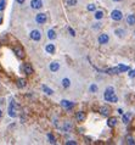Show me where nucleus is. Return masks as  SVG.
<instances>
[{"label":"nucleus","instance_id":"nucleus-23","mask_svg":"<svg viewBox=\"0 0 135 145\" xmlns=\"http://www.w3.org/2000/svg\"><path fill=\"white\" fill-rule=\"evenodd\" d=\"M48 37H49V39H55V38H56L55 31H54V29H50V31L48 32Z\"/></svg>","mask_w":135,"mask_h":145},{"label":"nucleus","instance_id":"nucleus-36","mask_svg":"<svg viewBox=\"0 0 135 145\" xmlns=\"http://www.w3.org/2000/svg\"><path fill=\"white\" fill-rule=\"evenodd\" d=\"M118 112H119L121 115H123V110H122V109H119V110H118Z\"/></svg>","mask_w":135,"mask_h":145},{"label":"nucleus","instance_id":"nucleus-11","mask_svg":"<svg viewBox=\"0 0 135 145\" xmlns=\"http://www.w3.org/2000/svg\"><path fill=\"white\" fill-rule=\"evenodd\" d=\"M59 68H60V64L59 62H51L50 64V71L51 72H56V71H59Z\"/></svg>","mask_w":135,"mask_h":145},{"label":"nucleus","instance_id":"nucleus-31","mask_svg":"<svg viewBox=\"0 0 135 145\" xmlns=\"http://www.w3.org/2000/svg\"><path fill=\"white\" fill-rule=\"evenodd\" d=\"M127 142H128V144H132V145H134V144H135L134 139H133L132 137H128V138H127Z\"/></svg>","mask_w":135,"mask_h":145},{"label":"nucleus","instance_id":"nucleus-22","mask_svg":"<svg viewBox=\"0 0 135 145\" xmlns=\"http://www.w3.org/2000/svg\"><path fill=\"white\" fill-rule=\"evenodd\" d=\"M118 68H119V72H125V71H129V67L125 66V65H118Z\"/></svg>","mask_w":135,"mask_h":145},{"label":"nucleus","instance_id":"nucleus-21","mask_svg":"<svg viewBox=\"0 0 135 145\" xmlns=\"http://www.w3.org/2000/svg\"><path fill=\"white\" fill-rule=\"evenodd\" d=\"M62 85H63V88H68L71 85V80L68 78H63L62 79Z\"/></svg>","mask_w":135,"mask_h":145},{"label":"nucleus","instance_id":"nucleus-39","mask_svg":"<svg viewBox=\"0 0 135 145\" xmlns=\"http://www.w3.org/2000/svg\"><path fill=\"white\" fill-rule=\"evenodd\" d=\"M1 116H2V112H1V110H0V118H1Z\"/></svg>","mask_w":135,"mask_h":145},{"label":"nucleus","instance_id":"nucleus-35","mask_svg":"<svg viewBox=\"0 0 135 145\" xmlns=\"http://www.w3.org/2000/svg\"><path fill=\"white\" fill-rule=\"evenodd\" d=\"M4 5H5V0H1V1H0V10L4 9Z\"/></svg>","mask_w":135,"mask_h":145},{"label":"nucleus","instance_id":"nucleus-25","mask_svg":"<svg viewBox=\"0 0 135 145\" xmlns=\"http://www.w3.org/2000/svg\"><path fill=\"white\" fill-rule=\"evenodd\" d=\"M130 119V113H125L123 115V123H128Z\"/></svg>","mask_w":135,"mask_h":145},{"label":"nucleus","instance_id":"nucleus-9","mask_svg":"<svg viewBox=\"0 0 135 145\" xmlns=\"http://www.w3.org/2000/svg\"><path fill=\"white\" fill-rule=\"evenodd\" d=\"M61 106L65 107V109H67V110H71L74 106V103H71V101H68V100H62V101H61Z\"/></svg>","mask_w":135,"mask_h":145},{"label":"nucleus","instance_id":"nucleus-16","mask_svg":"<svg viewBox=\"0 0 135 145\" xmlns=\"http://www.w3.org/2000/svg\"><path fill=\"white\" fill-rule=\"evenodd\" d=\"M26 84H27V82H26L25 78H20V79H17V87H18V88H25Z\"/></svg>","mask_w":135,"mask_h":145},{"label":"nucleus","instance_id":"nucleus-27","mask_svg":"<svg viewBox=\"0 0 135 145\" xmlns=\"http://www.w3.org/2000/svg\"><path fill=\"white\" fill-rule=\"evenodd\" d=\"M89 90H90V93H96L98 92V85L96 84H91L90 88H89Z\"/></svg>","mask_w":135,"mask_h":145},{"label":"nucleus","instance_id":"nucleus-13","mask_svg":"<svg viewBox=\"0 0 135 145\" xmlns=\"http://www.w3.org/2000/svg\"><path fill=\"white\" fill-rule=\"evenodd\" d=\"M84 118H85V115H84V112H83V111H79V112H77V115H75V119H77L78 122H82V121H84Z\"/></svg>","mask_w":135,"mask_h":145},{"label":"nucleus","instance_id":"nucleus-17","mask_svg":"<svg viewBox=\"0 0 135 145\" xmlns=\"http://www.w3.org/2000/svg\"><path fill=\"white\" fill-rule=\"evenodd\" d=\"M116 123H117V118H116V117H111V118H108V121H107L108 127H114Z\"/></svg>","mask_w":135,"mask_h":145},{"label":"nucleus","instance_id":"nucleus-5","mask_svg":"<svg viewBox=\"0 0 135 145\" xmlns=\"http://www.w3.org/2000/svg\"><path fill=\"white\" fill-rule=\"evenodd\" d=\"M13 51H15V54H16V56H17L18 59H23L25 51H23V49H22L21 46H16V48L13 49Z\"/></svg>","mask_w":135,"mask_h":145},{"label":"nucleus","instance_id":"nucleus-20","mask_svg":"<svg viewBox=\"0 0 135 145\" xmlns=\"http://www.w3.org/2000/svg\"><path fill=\"white\" fill-rule=\"evenodd\" d=\"M41 89H43V90H44L48 95H51V94L54 93V92H52V89H50V88H49V87H46V85H43V87H41Z\"/></svg>","mask_w":135,"mask_h":145},{"label":"nucleus","instance_id":"nucleus-1","mask_svg":"<svg viewBox=\"0 0 135 145\" xmlns=\"http://www.w3.org/2000/svg\"><path fill=\"white\" fill-rule=\"evenodd\" d=\"M103 98H105V100L108 101V103H117V101H118V98H117V95L114 94L113 87H107V88H106Z\"/></svg>","mask_w":135,"mask_h":145},{"label":"nucleus","instance_id":"nucleus-10","mask_svg":"<svg viewBox=\"0 0 135 145\" xmlns=\"http://www.w3.org/2000/svg\"><path fill=\"white\" fill-rule=\"evenodd\" d=\"M23 71H25V73H27V74H32V73H33V67H32V65H31V64H25Z\"/></svg>","mask_w":135,"mask_h":145},{"label":"nucleus","instance_id":"nucleus-28","mask_svg":"<svg viewBox=\"0 0 135 145\" xmlns=\"http://www.w3.org/2000/svg\"><path fill=\"white\" fill-rule=\"evenodd\" d=\"M71 127H72V124H71L69 122H66V123H65V126H63V129H65L66 132H68V131L71 129Z\"/></svg>","mask_w":135,"mask_h":145},{"label":"nucleus","instance_id":"nucleus-15","mask_svg":"<svg viewBox=\"0 0 135 145\" xmlns=\"http://www.w3.org/2000/svg\"><path fill=\"white\" fill-rule=\"evenodd\" d=\"M45 50L49 53V54H55V45L54 44H48L45 46Z\"/></svg>","mask_w":135,"mask_h":145},{"label":"nucleus","instance_id":"nucleus-30","mask_svg":"<svg viewBox=\"0 0 135 145\" xmlns=\"http://www.w3.org/2000/svg\"><path fill=\"white\" fill-rule=\"evenodd\" d=\"M86 9H88V11H95V9H96V7H95V5L90 4V5H88V7H86Z\"/></svg>","mask_w":135,"mask_h":145},{"label":"nucleus","instance_id":"nucleus-4","mask_svg":"<svg viewBox=\"0 0 135 145\" xmlns=\"http://www.w3.org/2000/svg\"><path fill=\"white\" fill-rule=\"evenodd\" d=\"M35 21L39 23V25H43L46 22V15L45 13H38L37 17H35Z\"/></svg>","mask_w":135,"mask_h":145},{"label":"nucleus","instance_id":"nucleus-40","mask_svg":"<svg viewBox=\"0 0 135 145\" xmlns=\"http://www.w3.org/2000/svg\"><path fill=\"white\" fill-rule=\"evenodd\" d=\"M134 34H135V32H134Z\"/></svg>","mask_w":135,"mask_h":145},{"label":"nucleus","instance_id":"nucleus-33","mask_svg":"<svg viewBox=\"0 0 135 145\" xmlns=\"http://www.w3.org/2000/svg\"><path fill=\"white\" fill-rule=\"evenodd\" d=\"M129 77H130V78H134L135 77V70H132V71L129 72Z\"/></svg>","mask_w":135,"mask_h":145},{"label":"nucleus","instance_id":"nucleus-12","mask_svg":"<svg viewBox=\"0 0 135 145\" xmlns=\"http://www.w3.org/2000/svg\"><path fill=\"white\" fill-rule=\"evenodd\" d=\"M127 23L129 25V26H134L135 25V15H128V17H127Z\"/></svg>","mask_w":135,"mask_h":145},{"label":"nucleus","instance_id":"nucleus-29","mask_svg":"<svg viewBox=\"0 0 135 145\" xmlns=\"http://www.w3.org/2000/svg\"><path fill=\"white\" fill-rule=\"evenodd\" d=\"M66 2H67L68 6H74V5H77V0H67Z\"/></svg>","mask_w":135,"mask_h":145},{"label":"nucleus","instance_id":"nucleus-18","mask_svg":"<svg viewBox=\"0 0 135 145\" xmlns=\"http://www.w3.org/2000/svg\"><path fill=\"white\" fill-rule=\"evenodd\" d=\"M100 112H101L102 116H108V113H110V107H108V106H102L101 109H100Z\"/></svg>","mask_w":135,"mask_h":145},{"label":"nucleus","instance_id":"nucleus-3","mask_svg":"<svg viewBox=\"0 0 135 145\" xmlns=\"http://www.w3.org/2000/svg\"><path fill=\"white\" fill-rule=\"evenodd\" d=\"M108 40H110V37H108V34H106V33H102V34H100L99 38H98L99 44H107V43H108Z\"/></svg>","mask_w":135,"mask_h":145},{"label":"nucleus","instance_id":"nucleus-24","mask_svg":"<svg viewBox=\"0 0 135 145\" xmlns=\"http://www.w3.org/2000/svg\"><path fill=\"white\" fill-rule=\"evenodd\" d=\"M48 139H49V142H50L51 144H56V139H55V137H54L51 133L48 134Z\"/></svg>","mask_w":135,"mask_h":145},{"label":"nucleus","instance_id":"nucleus-37","mask_svg":"<svg viewBox=\"0 0 135 145\" xmlns=\"http://www.w3.org/2000/svg\"><path fill=\"white\" fill-rule=\"evenodd\" d=\"M23 1H25V0H17V2H20V4H22Z\"/></svg>","mask_w":135,"mask_h":145},{"label":"nucleus","instance_id":"nucleus-19","mask_svg":"<svg viewBox=\"0 0 135 145\" xmlns=\"http://www.w3.org/2000/svg\"><path fill=\"white\" fill-rule=\"evenodd\" d=\"M106 73H108V74H118L119 72V68L118 67H113V68H110V70H107Z\"/></svg>","mask_w":135,"mask_h":145},{"label":"nucleus","instance_id":"nucleus-6","mask_svg":"<svg viewBox=\"0 0 135 145\" xmlns=\"http://www.w3.org/2000/svg\"><path fill=\"white\" fill-rule=\"evenodd\" d=\"M31 6H32V9H35V10L41 9L43 1H41V0H32V1H31Z\"/></svg>","mask_w":135,"mask_h":145},{"label":"nucleus","instance_id":"nucleus-32","mask_svg":"<svg viewBox=\"0 0 135 145\" xmlns=\"http://www.w3.org/2000/svg\"><path fill=\"white\" fill-rule=\"evenodd\" d=\"M66 144L67 145H75L77 142H74V140H68V142H66Z\"/></svg>","mask_w":135,"mask_h":145},{"label":"nucleus","instance_id":"nucleus-26","mask_svg":"<svg viewBox=\"0 0 135 145\" xmlns=\"http://www.w3.org/2000/svg\"><path fill=\"white\" fill-rule=\"evenodd\" d=\"M102 17H103V12L102 11H96L95 12V18L96 20H101Z\"/></svg>","mask_w":135,"mask_h":145},{"label":"nucleus","instance_id":"nucleus-8","mask_svg":"<svg viewBox=\"0 0 135 145\" xmlns=\"http://www.w3.org/2000/svg\"><path fill=\"white\" fill-rule=\"evenodd\" d=\"M9 116L10 117H16V109H15V103L11 101L10 103V107H9Z\"/></svg>","mask_w":135,"mask_h":145},{"label":"nucleus","instance_id":"nucleus-7","mask_svg":"<svg viewBox=\"0 0 135 145\" xmlns=\"http://www.w3.org/2000/svg\"><path fill=\"white\" fill-rule=\"evenodd\" d=\"M31 38L35 40V41H38V40H40V38H41V34H40V32L38 31V29H33L32 32H31Z\"/></svg>","mask_w":135,"mask_h":145},{"label":"nucleus","instance_id":"nucleus-14","mask_svg":"<svg viewBox=\"0 0 135 145\" xmlns=\"http://www.w3.org/2000/svg\"><path fill=\"white\" fill-rule=\"evenodd\" d=\"M114 34L118 37V38H123L124 34H125V31H124L123 28H117V29L114 31Z\"/></svg>","mask_w":135,"mask_h":145},{"label":"nucleus","instance_id":"nucleus-34","mask_svg":"<svg viewBox=\"0 0 135 145\" xmlns=\"http://www.w3.org/2000/svg\"><path fill=\"white\" fill-rule=\"evenodd\" d=\"M68 32L71 33V36H72V37H74V36H75V32H74V31H73L72 28H68Z\"/></svg>","mask_w":135,"mask_h":145},{"label":"nucleus","instance_id":"nucleus-2","mask_svg":"<svg viewBox=\"0 0 135 145\" xmlns=\"http://www.w3.org/2000/svg\"><path fill=\"white\" fill-rule=\"evenodd\" d=\"M111 18H112L113 21H121V20L123 18L122 11H119V10H113V11L111 12Z\"/></svg>","mask_w":135,"mask_h":145},{"label":"nucleus","instance_id":"nucleus-38","mask_svg":"<svg viewBox=\"0 0 135 145\" xmlns=\"http://www.w3.org/2000/svg\"><path fill=\"white\" fill-rule=\"evenodd\" d=\"M112 1H114V2H118V1H122V0H112Z\"/></svg>","mask_w":135,"mask_h":145}]
</instances>
